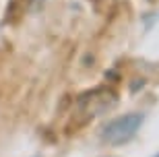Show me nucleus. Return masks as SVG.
<instances>
[{"mask_svg": "<svg viewBox=\"0 0 159 157\" xmlns=\"http://www.w3.org/2000/svg\"><path fill=\"white\" fill-rule=\"evenodd\" d=\"M143 122H145V116L139 114V112H130V114L114 118L101 128V141L112 147L124 145V143H128L136 136Z\"/></svg>", "mask_w": 159, "mask_h": 157, "instance_id": "nucleus-1", "label": "nucleus"}, {"mask_svg": "<svg viewBox=\"0 0 159 157\" xmlns=\"http://www.w3.org/2000/svg\"><path fill=\"white\" fill-rule=\"evenodd\" d=\"M118 104V97L112 89L107 87H97L93 91H87L79 97V114L85 116V120H93V118L106 114V112L114 110Z\"/></svg>", "mask_w": 159, "mask_h": 157, "instance_id": "nucleus-2", "label": "nucleus"}]
</instances>
